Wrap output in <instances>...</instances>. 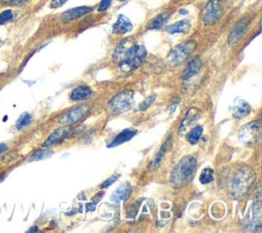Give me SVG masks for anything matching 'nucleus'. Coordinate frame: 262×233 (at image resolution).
Returning <instances> with one entry per match:
<instances>
[{
    "label": "nucleus",
    "mask_w": 262,
    "mask_h": 233,
    "mask_svg": "<svg viewBox=\"0 0 262 233\" xmlns=\"http://www.w3.org/2000/svg\"><path fill=\"white\" fill-rule=\"evenodd\" d=\"M147 51L143 45H139L133 38L123 39L113 52V60L121 71L130 72L137 69L146 57Z\"/></svg>",
    "instance_id": "f257e3e1"
},
{
    "label": "nucleus",
    "mask_w": 262,
    "mask_h": 233,
    "mask_svg": "<svg viewBox=\"0 0 262 233\" xmlns=\"http://www.w3.org/2000/svg\"><path fill=\"white\" fill-rule=\"evenodd\" d=\"M255 182L256 172L251 166H238L228 180L227 192L234 199L243 198L250 192Z\"/></svg>",
    "instance_id": "f03ea898"
},
{
    "label": "nucleus",
    "mask_w": 262,
    "mask_h": 233,
    "mask_svg": "<svg viewBox=\"0 0 262 233\" xmlns=\"http://www.w3.org/2000/svg\"><path fill=\"white\" fill-rule=\"evenodd\" d=\"M198 167V160L193 155L182 157L170 174V184L178 189L187 185L194 176Z\"/></svg>",
    "instance_id": "7ed1b4c3"
},
{
    "label": "nucleus",
    "mask_w": 262,
    "mask_h": 233,
    "mask_svg": "<svg viewBox=\"0 0 262 233\" xmlns=\"http://www.w3.org/2000/svg\"><path fill=\"white\" fill-rule=\"evenodd\" d=\"M134 104V91L126 89L113 96L108 102V109L113 114L119 115L129 111Z\"/></svg>",
    "instance_id": "20e7f679"
},
{
    "label": "nucleus",
    "mask_w": 262,
    "mask_h": 233,
    "mask_svg": "<svg viewBox=\"0 0 262 233\" xmlns=\"http://www.w3.org/2000/svg\"><path fill=\"white\" fill-rule=\"evenodd\" d=\"M194 47L195 43L191 40L176 45L167 54V63L172 67L180 66L189 57Z\"/></svg>",
    "instance_id": "39448f33"
},
{
    "label": "nucleus",
    "mask_w": 262,
    "mask_h": 233,
    "mask_svg": "<svg viewBox=\"0 0 262 233\" xmlns=\"http://www.w3.org/2000/svg\"><path fill=\"white\" fill-rule=\"evenodd\" d=\"M237 137L244 145L248 147L254 146L261 137V122L259 120H254L244 124L239 127Z\"/></svg>",
    "instance_id": "423d86ee"
},
{
    "label": "nucleus",
    "mask_w": 262,
    "mask_h": 233,
    "mask_svg": "<svg viewBox=\"0 0 262 233\" xmlns=\"http://www.w3.org/2000/svg\"><path fill=\"white\" fill-rule=\"evenodd\" d=\"M223 12V6L221 0H210L204 6L201 16L205 25L212 26L216 24Z\"/></svg>",
    "instance_id": "0eeeda50"
},
{
    "label": "nucleus",
    "mask_w": 262,
    "mask_h": 233,
    "mask_svg": "<svg viewBox=\"0 0 262 233\" xmlns=\"http://www.w3.org/2000/svg\"><path fill=\"white\" fill-rule=\"evenodd\" d=\"M249 24H250V21L248 17H243L234 24V26L230 30L227 37V43L229 46L233 47L241 41V39L244 37L247 31Z\"/></svg>",
    "instance_id": "6e6552de"
},
{
    "label": "nucleus",
    "mask_w": 262,
    "mask_h": 233,
    "mask_svg": "<svg viewBox=\"0 0 262 233\" xmlns=\"http://www.w3.org/2000/svg\"><path fill=\"white\" fill-rule=\"evenodd\" d=\"M90 107L88 105H81L76 108H73L72 110L68 111L59 120L58 122L61 125H71L76 122H78L80 119H82L87 113L89 112Z\"/></svg>",
    "instance_id": "1a4fd4ad"
},
{
    "label": "nucleus",
    "mask_w": 262,
    "mask_h": 233,
    "mask_svg": "<svg viewBox=\"0 0 262 233\" xmlns=\"http://www.w3.org/2000/svg\"><path fill=\"white\" fill-rule=\"evenodd\" d=\"M201 115V110L198 107H190L184 117L182 118L180 125L178 127V134L182 135L184 134L188 129H190V127L195 123V121L199 119Z\"/></svg>",
    "instance_id": "9d476101"
},
{
    "label": "nucleus",
    "mask_w": 262,
    "mask_h": 233,
    "mask_svg": "<svg viewBox=\"0 0 262 233\" xmlns=\"http://www.w3.org/2000/svg\"><path fill=\"white\" fill-rule=\"evenodd\" d=\"M71 132L70 125H62L61 127L56 128L42 144V148H49L55 146L56 144L61 143L67 137H69Z\"/></svg>",
    "instance_id": "9b49d317"
},
{
    "label": "nucleus",
    "mask_w": 262,
    "mask_h": 233,
    "mask_svg": "<svg viewBox=\"0 0 262 233\" xmlns=\"http://www.w3.org/2000/svg\"><path fill=\"white\" fill-rule=\"evenodd\" d=\"M231 114L235 119H243L251 113V106L242 98H236L231 105Z\"/></svg>",
    "instance_id": "f8f14e48"
},
{
    "label": "nucleus",
    "mask_w": 262,
    "mask_h": 233,
    "mask_svg": "<svg viewBox=\"0 0 262 233\" xmlns=\"http://www.w3.org/2000/svg\"><path fill=\"white\" fill-rule=\"evenodd\" d=\"M92 11V7L91 6H78V7H74V8H70L66 11H63L61 13L60 20L63 24H68L71 21H74L84 14H87L89 12Z\"/></svg>",
    "instance_id": "ddd939ff"
},
{
    "label": "nucleus",
    "mask_w": 262,
    "mask_h": 233,
    "mask_svg": "<svg viewBox=\"0 0 262 233\" xmlns=\"http://www.w3.org/2000/svg\"><path fill=\"white\" fill-rule=\"evenodd\" d=\"M202 60L200 56H196L194 59H192L187 66L184 68V70L181 73V78L183 81L189 80L191 78H193L201 70L202 68Z\"/></svg>",
    "instance_id": "4468645a"
},
{
    "label": "nucleus",
    "mask_w": 262,
    "mask_h": 233,
    "mask_svg": "<svg viewBox=\"0 0 262 233\" xmlns=\"http://www.w3.org/2000/svg\"><path fill=\"white\" fill-rule=\"evenodd\" d=\"M132 22L124 14H119L116 23L113 25V33L117 35H124L132 31Z\"/></svg>",
    "instance_id": "2eb2a0df"
},
{
    "label": "nucleus",
    "mask_w": 262,
    "mask_h": 233,
    "mask_svg": "<svg viewBox=\"0 0 262 233\" xmlns=\"http://www.w3.org/2000/svg\"><path fill=\"white\" fill-rule=\"evenodd\" d=\"M136 133H137V129H135V128H125L120 133H118L107 144V147L108 148H114V147H117V146H119L123 143H126V142L130 141Z\"/></svg>",
    "instance_id": "dca6fc26"
},
{
    "label": "nucleus",
    "mask_w": 262,
    "mask_h": 233,
    "mask_svg": "<svg viewBox=\"0 0 262 233\" xmlns=\"http://www.w3.org/2000/svg\"><path fill=\"white\" fill-rule=\"evenodd\" d=\"M131 192H132V187H131V185L128 182H126L123 185L119 186L113 192V194L111 196V200L114 201V202L124 201V200H126L130 196Z\"/></svg>",
    "instance_id": "f3484780"
},
{
    "label": "nucleus",
    "mask_w": 262,
    "mask_h": 233,
    "mask_svg": "<svg viewBox=\"0 0 262 233\" xmlns=\"http://www.w3.org/2000/svg\"><path fill=\"white\" fill-rule=\"evenodd\" d=\"M91 94H92V90L90 87H88L86 85H80L71 91L70 99L75 102L84 101V100L89 99L91 96Z\"/></svg>",
    "instance_id": "a211bd4d"
},
{
    "label": "nucleus",
    "mask_w": 262,
    "mask_h": 233,
    "mask_svg": "<svg viewBox=\"0 0 262 233\" xmlns=\"http://www.w3.org/2000/svg\"><path fill=\"white\" fill-rule=\"evenodd\" d=\"M191 27V23L188 18H183L181 21H178L172 25H170L167 28V32L169 34H177V33H188Z\"/></svg>",
    "instance_id": "6ab92c4d"
},
{
    "label": "nucleus",
    "mask_w": 262,
    "mask_h": 233,
    "mask_svg": "<svg viewBox=\"0 0 262 233\" xmlns=\"http://www.w3.org/2000/svg\"><path fill=\"white\" fill-rule=\"evenodd\" d=\"M170 146H172V139H171V137H169V138L165 141V143L162 145L161 149H160V150L158 151V153L156 154L154 160L150 162V168H151V170H156V169L159 167V165L161 164V162H162V160H163V158H164V156H165V153L167 152V150L169 149Z\"/></svg>",
    "instance_id": "aec40b11"
},
{
    "label": "nucleus",
    "mask_w": 262,
    "mask_h": 233,
    "mask_svg": "<svg viewBox=\"0 0 262 233\" xmlns=\"http://www.w3.org/2000/svg\"><path fill=\"white\" fill-rule=\"evenodd\" d=\"M169 20V14L164 12V13H160L156 16H154L146 25V29L147 30H160L162 29L165 24L168 22Z\"/></svg>",
    "instance_id": "412c9836"
},
{
    "label": "nucleus",
    "mask_w": 262,
    "mask_h": 233,
    "mask_svg": "<svg viewBox=\"0 0 262 233\" xmlns=\"http://www.w3.org/2000/svg\"><path fill=\"white\" fill-rule=\"evenodd\" d=\"M203 131H204L203 126L202 125H196V126L190 128L189 131L186 133V140L191 145H195L200 141V139L203 134Z\"/></svg>",
    "instance_id": "4be33fe9"
},
{
    "label": "nucleus",
    "mask_w": 262,
    "mask_h": 233,
    "mask_svg": "<svg viewBox=\"0 0 262 233\" xmlns=\"http://www.w3.org/2000/svg\"><path fill=\"white\" fill-rule=\"evenodd\" d=\"M201 184L207 185L214 180V170L212 168H204L199 177Z\"/></svg>",
    "instance_id": "5701e85b"
},
{
    "label": "nucleus",
    "mask_w": 262,
    "mask_h": 233,
    "mask_svg": "<svg viewBox=\"0 0 262 233\" xmlns=\"http://www.w3.org/2000/svg\"><path fill=\"white\" fill-rule=\"evenodd\" d=\"M52 155V151L51 150H47L46 148L42 149V150H37L36 152H34L32 154V156L30 157V161H37V160H41V159H45L48 158Z\"/></svg>",
    "instance_id": "b1692460"
},
{
    "label": "nucleus",
    "mask_w": 262,
    "mask_h": 233,
    "mask_svg": "<svg viewBox=\"0 0 262 233\" xmlns=\"http://www.w3.org/2000/svg\"><path fill=\"white\" fill-rule=\"evenodd\" d=\"M31 120H32L31 114L28 113V112H25V113H23L21 115H19V117H18L17 120L15 121V127L20 130L21 128H24L25 126H27V125L31 122Z\"/></svg>",
    "instance_id": "393cba45"
},
{
    "label": "nucleus",
    "mask_w": 262,
    "mask_h": 233,
    "mask_svg": "<svg viewBox=\"0 0 262 233\" xmlns=\"http://www.w3.org/2000/svg\"><path fill=\"white\" fill-rule=\"evenodd\" d=\"M156 98H157V96H156L155 94H151V95L145 98V99L139 104L138 110H139V111H145V110H147V109L151 106V104L155 102Z\"/></svg>",
    "instance_id": "a878e982"
},
{
    "label": "nucleus",
    "mask_w": 262,
    "mask_h": 233,
    "mask_svg": "<svg viewBox=\"0 0 262 233\" xmlns=\"http://www.w3.org/2000/svg\"><path fill=\"white\" fill-rule=\"evenodd\" d=\"M13 17V12L11 9H5L0 12V25H4L10 22Z\"/></svg>",
    "instance_id": "bb28decb"
},
{
    "label": "nucleus",
    "mask_w": 262,
    "mask_h": 233,
    "mask_svg": "<svg viewBox=\"0 0 262 233\" xmlns=\"http://www.w3.org/2000/svg\"><path fill=\"white\" fill-rule=\"evenodd\" d=\"M120 178V174L119 173H116V174H113L112 177H110L108 179H106L104 182L101 183L100 185V189H105V188H108L111 185H113L118 179Z\"/></svg>",
    "instance_id": "cd10ccee"
},
{
    "label": "nucleus",
    "mask_w": 262,
    "mask_h": 233,
    "mask_svg": "<svg viewBox=\"0 0 262 233\" xmlns=\"http://www.w3.org/2000/svg\"><path fill=\"white\" fill-rule=\"evenodd\" d=\"M3 5L6 6H17L25 3L27 0H0Z\"/></svg>",
    "instance_id": "c85d7f7f"
},
{
    "label": "nucleus",
    "mask_w": 262,
    "mask_h": 233,
    "mask_svg": "<svg viewBox=\"0 0 262 233\" xmlns=\"http://www.w3.org/2000/svg\"><path fill=\"white\" fill-rule=\"evenodd\" d=\"M112 1L113 0H101L98 7H97V10L98 12H102V11H105L112 4Z\"/></svg>",
    "instance_id": "c756f323"
},
{
    "label": "nucleus",
    "mask_w": 262,
    "mask_h": 233,
    "mask_svg": "<svg viewBox=\"0 0 262 233\" xmlns=\"http://www.w3.org/2000/svg\"><path fill=\"white\" fill-rule=\"evenodd\" d=\"M69 0H51L50 3H49V7L52 8V9H55V8H59L61 7L63 4H66Z\"/></svg>",
    "instance_id": "7c9ffc66"
},
{
    "label": "nucleus",
    "mask_w": 262,
    "mask_h": 233,
    "mask_svg": "<svg viewBox=\"0 0 262 233\" xmlns=\"http://www.w3.org/2000/svg\"><path fill=\"white\" fill-rule=\"evenodd\" d=\"M95 206H96V203L91 200V202L86 204V210L87 211H93L95 209Z\"/></svg>",
    "instance_id": "2f4dec72"
},
{
    "label": "nucleus",
    "mask_w": 262,
    "mask_h": 233,
    "mask_svg": "<svg viewBox=\"0 0 262 233\" xmlns=\"http://www.w3.org/2000/svg\"><path fill=\"white\" fill-rule=\"evenodd\" d=\"M177 104H178V101H177V102H175V103H172V104H171V106H170V108H169V112H170V113H173V112H174L175 108L177 107Z\"/></svg>",
    "instance_id": "473e14b6"
},
{
    "label": "nucleus",
    "mask_w": 262,
    "mask_h": 233,
    "mask_svg": "<svg viewBox=\"0 0 262 233\" xmlns=\"http://www.w3.org/2000/svg\"><path fill=\"white\" fill-rule=\"evenodd\" d=\"M7 150V146L5 144H0V154Z\"/></svg>",
    "instance_id": "72a5a7b5"
},
{
    "label": "nucleus",
    "mask_w": 262,
    "mask_h": 233,
    "mask_svg": "<svg viewBox=\"0 0 262 233\" xmlns=\"http://www.w3.org/2000/svg\"><path fill=\"white\" fill-rule=\"evenodd\" d=\"M35 231H38V227L37 226H33L29 230H27V232H35Z\"/></svg>",
    "instance_id": "f704fd0d"
},
{
    "label": "nucleus",
    "mask_w": 262,
    "mask_h": 233,
    "mask_svg": "<svg viewBox=\"0 0 262 233\" xmlns=\"http://www.w3.org/2000/svg\"><path fill=\"white\" fill-rule=\"evenodd\" d=\"M179 13H180V14H187V13H188V10L182 9V10H179Z\"/></svg>",
    "instance_id": "c9c22d12"
},
{
    "label": "nucleus",
    "mask_w": 262,
    "mask_h": 233,
    "mask_svg": "<svg viewBox=\"0 0 262 233\" xmlns=\"http://www.w3.org/2000/svg\"><path fill=\"white\" fill-rule=\"evenodd\" d=\"M119 1H125V0H119Z\"/></svg>",
    "instance_id": "e433bc0d"
}]
</instances>
